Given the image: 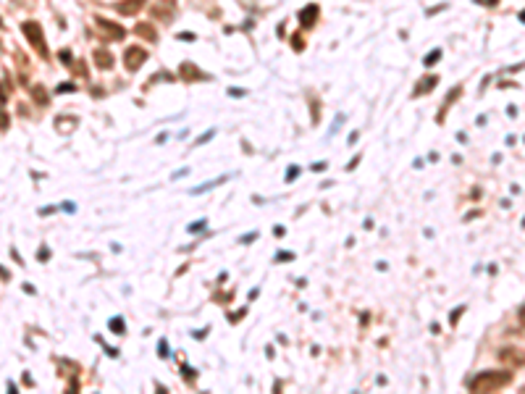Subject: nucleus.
Wrapping results in <instances>:
<instances>
[{
    "instance_id": "obj_1",
    "label": "nucleus",
    "mask_w": 525,
    "mask_h": 394,
    "mask_svg": "<svg viewBox=\"0 0 525 394\" xmlns=\"http://www.w3.org/2000/svg\"><path fill=\"white\" fill-rule=\"evenodd\" d=\"M507 384H512V373L510 371H483V373H478L475 379L470 381V392H475V394L499 392V389L507 387Z\"/></svg>"
},
{
    "instance_id": "obj_2",
    "label": "nucleus",
    "mask_w": 525,
    "mask_h": 394,
    "mask_svg": "<svg viewBox=\"0 0 525 394\" xmlns=\"http://www.w3.org/2000/svg\"><path fill=\"white\" fill-rule=\"evenodd\" d=\"M24 34H26V40H29L34 45V50L40 53L42 58H48V48H45V40H42V29H40V24L37 21H24Z\"/></svg>"
},
{
    "instance_id": "obj_3",
    "label": "nucleus",
    "mask_w": 525,
    "mask_h": 394,
    "mask_svg": "<svg viewBox=\"0 0 525 394\" xmlns=\"http://www.w3.org/2000/svg\"><path fill=\"white\" fill-rule=\"evenodd\" d=\"M499 360L504 365H510V368H520V365H525V352L520 350V347H502Z\"/></svg>"
},
{
    "instance_id": "obj_4",
    "label": "nucleus",
    "mask_w": 525,
    "mask_h": 394,
    "mask_svg": "<svg viewBox=\"0 0 525 394\" xmlns=\"http://www.w3.org/2000/svg\"><path fill=\"white\" fill-rule=\"evenodd\" d=\"M145 61H147V50H145V48H137V45H132V48L124 53V63H126L129 71H137Z\"/></svg>"
},
{
    "instance_id": "obj_5",
    "label": "nucleus",
    "mask_w": 525,
    "mask_h": 394,
    "mask_svg": "<svg viewBox=\"0 0 525 394\" xmlns=\"http://www.w3.org/2000/svg\"><path fill=\"white\" fill-rule=\"evenodd\" d=\"M97 26L108 32V34H105L108 40H124V29H121L118 24H110V21H105V19H97Z\"/></svg>"
},
{
    "instance_id": "obj_6",
    "label": "nucleus",
    "mask_w": 525,
    "mask_h": 394,
    "mask_svg": "<svg viewBox=\"0 0 525 394\" xmlns=\"http://www.w3.org/2000/svg\"><path fill=\"white\" fill-rule=\"evenodd\" d=\"M142 5H145V0H124V3H116V11L124 16H134Z\"/></svg>"
},
{
    "instance_id": "obj_7",
    "label": "nucleus",
    "mask_w": 525,
    "mask_h": 394,
    "mask_svg": "<svg viewBox=\"0 0 525 394\" xmlns=\"http://www.w3.org/2000/svg\"><path fill=\"white\" fill-rule=\"evenodd\" d=\"M134 34H140V37L147 40V42H155V40H158V32H155L152 24H137V26H134Z\"/></svg>"
},
{
    "instance_id": "obj_8",
    "label": "nucleus",
    "mask_w": 525,
    "mask_h": 394,
    "mask_svg": "<svg viewBox=\"0 0 525 394\" xmlns=\"http://www.w3.org/2000/svg\"><path fill=\"white\" fill-rule=\"evenodd\" d=\"M179 74H181L184 79H208L197 66H192V63H181V66H179Z\"/></svg>"
},
{
    "instance_id": "obj_9",
    "label": "nucleus",
    "mask_w": 525,
    "mask_h": 394,
    "mask_svg": "<svg viewBox=\"0 0 525 394\" xmlns=\"http://www.w3.org/2000/svg\"><path fill=\"white\" fill-rule=\"evenodd\" d=\"M436 84H439V77H434V74H431V77H426V79H423L420 84L415 87V92H412V95H415V97H420V95H426L428 89H434Z\"/></svg>"
},
{
    "instance_id": "obj_10",
    "label": "nucleus",
    "mask_w": 525,
    "mask_h": 394,
    "mask_svg": "<svg viewBox=\"0 0 525 394\" xmlns=\"http://www.w3.org/2000/svg\"><path fill=\"white\" fill-rule=\"evenodd\" d=\"M92 56H95V66H100V69H110V66H113V56H110L108 50H95Z\"/></svg>"
},
{
    "instance_id": "obj_11",
    "label": "nucleus",
    "mask_w": 525,
    "mask_h": 394,
    "mask_svg": "<svg viewBox=\"0 0 525 394\" xmlns=\"http://www.w3.org/2000/svg\"><path fill=\"white\" fill-rule=\"evenodd\" d=\"M315 13H318V5H307L305 11H300V21L305 26H310L312 21H315Z\"/></svg>"
},
{
    "instance_id": "obj_12",
    "label": "nucleus",
    "mask_w": 525,
    "mask_h": 394,
    "mask_svg": "<svg viewBox=\"0 0 525 394\" xmlns=\"http://www.w3.org/2000/svg\"><path fill=\"white\" fill-rule=\"evenodd\" d=\"M34 97H37V103H42V105L48 103V92H45L42 87H34Z\"/></svg>"
},
{
    "instance_id": "obj_13",
    "label": "nucleus",
    "mask_w": 525,
    "mask_h": 394,
    "mask_svg": "<svg viewBox=\"0 0 525 394\" xmlns=\"http://www.w3.org/2000/svg\"><path fill=\"white\" fill-rule=\"evenodd\" d=\"M110 328L121 334V331H124V320H121V318H113V320H110Z\"/></svg>"
},
{
    "instance_id": "obj_14",
    "label": "nucleus",
    "mask_w": 525,
    "mask_h": 394,
    "mask_svg": "<svg viewBox=\"0 0 525 394\" xmlns=\"http://www.w3.org/2000/svg\"><path fill=\"white\" fill-rule=\"evenodd\" d=\"M439 56H441V53H439V50H434V53H431V56L426 58V63H428V66H431V63H436V61H439Z\"/></svg>"
},
{
    "instance_id": "obj_15",
    "label": "nucleus",
    "mask_w": 525,
    "mask_h": 394,
    "mask_svg": "<svg viewBox=\"0 0 525 394\" xmlns=\"http://www.w3.org/2000/svg\"><path fill=\"white\" fill-rule=\"evenodd\" d=\"M0 129H3V132L8 129V116H5L3 111H0Z\"/></svg>"
},
{
    "instance_id": "obj_16",
    "label": "nucleus",
    "mask_w": 525,
    "mask_h": 394,
    "mask_svg": "<svg viewBox=\"0 0 525 394\" xmlns=\"http://www.w3.org/2000/svg\"><path fill=\"white\" fill-rule=\"evenodd\" d=\"M302 48H305V42H302L300 37H294V50H302Z\"/></svg>"
},
{
    "instance_id": "obj_17",
    "label": "nucleus",
    "mask_w": 525,
    "mask_h": 394,
    "mask_svg": "<svg viewBox=\"0 0 525 394\" xmlns=\"http://www.w3.org/2000/svg\"><path fill=\"white\" fill-rule=\"evenodd\" d=\"M520 323H523V326H525V305H523V308H520Z\"/></svg>"
},
{
    "instance_id": "obj_18",
    "label": "nucleus",
    "mask_w": 525,
    "mask_h": 394,
    "mask_svg": "<svg viewBox=\"0 0 525 394\" xmlns=\"http://www.w3.org/2000/svg\"><path fill=\"white\" fill-rule=\"evenodd\" d=\"M163 5H168V8H173V3H176V0H160Z\"/></svg>"
},
{
    "instance_id": "obj_19",
    "label": "nucleus",
    "mask_w": 525,
    "mask_h": 394,
    "mask_svg": "<svg viewBox=\"0 0 525 394\" xmlns=\"http://www.w3.org/2000/svg\"><path fill=\"white\" fill-rule=\"evenodd\" d=\"M520 21H523V24H525V11H523V13H520Z\"/></svg>"
}]
</instances>
